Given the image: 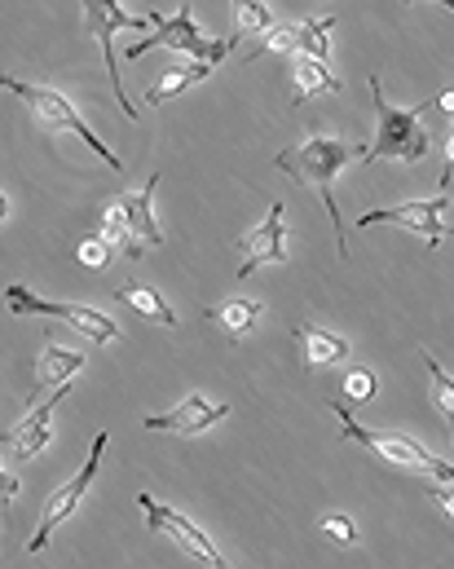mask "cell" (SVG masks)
<instances>
[{
	"instance_id": "6da1fadb",
	"label": "cell",
	"mask_w": 454,
	"mask_h": 569,
	"mask_svg": "<svg viewBox=\"0 0 454 569\" xmlns=\"http://www.w3.org/2000/svg\"><path fill=\"white\" fill-rule=\"evenodd\" d=\"M353 159H366V146L362 142H340V138H304L301 146H287L274 168L296 177L301 186H313L331 212V226H335V243H340V257H349V239H344V226H340V208H335V177L344 163Z\"/></svg>"
},
{
	"instance_id": "7a4b0ae2",
	"label": "cell",
	"mask_w": 454,
	"mask_h": 569,
	"mask_svg": "<svg viewBox=\"0 0 454 569\" xmlns=\"http://www.w3.org/2000/svg\"><path fill=\"white\" fill-rule=\"evenodd\" d=\"M371 98H375V116H380V133H375V146L366 150V163H380V159H397V163H420L433 142L424 133V111L437 107V98L420 102V107H393L384 98V80L371 76Z\"/></svg>"
},
{
	"instance_id": "3957f363",
	"label": "cell",
	"mask_w": 454,
	"mask_h": 569,
	"mask_svg": "<svg viewBox=\"0 0 454 569\" xmlns=\"http://www.w3.org/2000/svg\"><path fill=\"white\" fill-rule=\"evenodd\" d=\"M0 89H4V93H13V98H22V102L31 107V116H36V120H40L49 133H75V138H84V146H89V150H93L102 163H111V168L124 177V159H120L111 146H102V138H98V133L84 124V116H80V111H75V107H71V102H67L58 89H44V84H22V80H13V76H4V80H0Z\"/></svg>"
},
{
	"instance_id": "277c9868",
	"label": "cell",
	"mask_w": 454,
	"mask_h": 569,
	"mask_svg": "<svg viewBox=\"0 0 454 569\" xmlns=\"http://www.w3.org/2000/svg\"><path fill=\"white\" fill-rule=\"evenodd\" d=\"M154 22H159V13H133V9H124L120 0H84V31H89V40L102 49V58H107V76H111V93H115V102H120V111L129 116V120H138V111L129 107V98H124V80H120V62H115V36L120 31H147Z\"/></svg>"
},
{
	"instance_id": "5b68a950",
	"label": "cell",
	"mask_w": 454,
	"mask_h": 569,
	"mask_svg": "<svg viewBox=\"0 0 454 569\" xmlns=\"http://www.w3.org/2000/svg\"><path fill=\"white\" fill-rule=\"evenodd\" d=\"M4 305L13 313H40V318H62L67 327H75L80 336H89L93 345H115L120 340V322H111L102 309H89V305H67V300H44L36 296L31 287L13 283L4 291Z\"/></svg>"
},
{
	"instance_id": "8992f818",
	"label": "cell",
	"mask_w": 454,
	"mask_h": 569,
	"mask_svg": "<svg viewBox=\"0 0 454 569\" xmlns=\"http://www.w3.org/2000/svg\"><path fill=\"white\" fill-rule=\"evenodd\" d=\"M151 49H172V53L194 58V62H221L225 53H234V40H203V31L194 27L190 9H176L172 18H159L154 22V31L129 49V58H142Z\"/></svg>"
},
{
	"instance_id": "52a82bcc",
	"label": "cell",
	"mask_w": 454,
	"mask_h": 569,
	"mask_svg": "<svg viewBox=\"0 0 454 569\" xmlns=\"http://www.w3.org/2000/svg\"><path fill=\"white\" fill-rule=\"evenodd\" d=\"M107 441H111V432L102 428L98 437H93V450H89V459H84V468L67 481V486H58L49 499H44V512H40V526H36V535L27 539V552H40L44 543H49V535L80 508V499L89 495V486L98 481V468H102V450H107Z\"/></svg>"
},
{
	"instance_id": "ba28073f",
	"label": "cell",
	"mask_w": 454,
	"mask_h": 569,
	"mask_svg": "<svg viewBox=\"0 0 454 569\" xmlns=\"http://www.w3.org/2000/svg\"><path fill=\"white\" fill-rule=\"evenodd\" d=\"M331 416L340 420V432H344V441H357V446H366V450H375L380 459H389V463H402V468H415V472H437V455H428L415 437H402V432H375V428H362L353 416H349V407L344 402H331Z\"/></svg>"
},
{
	"instance_id": "9c48e42d",
	"label": "cell",
	"mask_w": 454,
	"mask_h": 569,
	"mask_svg": "<svg viewBox=\"0 0 454 569\" xmlns=\"http://www.w3.org/2000/svg\"><path fill=\"white\" fill-rule=\"evenodd\" d=\"M446 212V190H437V199H406V203H393V208H371L357 217V230H371V226H402V230H415L424 234L433 248L442 239H454V230L442 221Z\"/></svg>"
},
{
	"instance_id": "30bf717a",
	"label": "cell",
	"mask_w": 454,
	"mask_h": 569,
	"mask_svg": "<svg viewBox=\"0 0 454 569\" xmlns=\"http://www.w3.org/2000/svg\"><path fill=\"white\" fill-rule=\"evenodd\" d=\"M138 508L147 512V521H151L159 535H168L181 552H190L194 561H203L208 569H230V561L216 552V543L185 517V512H176V508H163V503H154L151 495H138Z\"/></svg>"
},
{
	"instance_id": "8fae6325",
	"label": "cell",
	"mask_w": 454,
	"mask_h": 569,
	"mask_svg": "<svg viewBox=\"0 0 454 569\" xmlns=\"http://www.w3.org/2000/svg\"><path fill=\"white\" fill-rule=\"evenodd\" d=\"M234 252H243L239 279H252L261 266H287V261H292V252H287V226H283V203H279V199L270 203L265 221H261L252 234H243V239L234 243Z\"/></svg>"
},
{
	"instance_id": "7c38bea8",
	"label": "cell",
	"mask_w": 454,
	"mask_h": 569,
	"mask_svg": "<svg viewBox=\"0 0 454 569\" xmlns=\"http://www.w3.org/2000/svg\"><path fill=\"white\" fill-rule=\"evenodd\" d=\"M67 393H71L67 385H62V389H53L44 407H31V416H27V420H18V425L0 437L4 459H9V463H27V459H36V455L49 446V437H53V411H58V402H62Z\"/></svg>"
},
{
	"instance_id": "4fadbf2b",
	"label": "cell",
	"mask_w": 454,
	"mask_h": 569,
	"mask_svg": "<svg viewBox=\"0 0 454 569\" xmlns=\"http://www.w3.org/2000/svg\"><path fill=\"white\" fill-rule=\"evenodd\" d=\"M225 416H230V407H221V402H212V398H203V393H190V398L176 402L172 411L147 416V428H151V432H185V437H194V432L212 428L216 420H225Z\"/></svg>"
},
{
	"instance_id": "5bb4252c",
	"label": "cell",
	"mask_w": 454,
	"mask_h": 569,
	"mask_svg": "<svg viewBox=\"0 0 454 569\" xmlns=\"http://www.w3.org/2000/svg\"><path fill=\"white\" fill-rule=\"evenodd\" d=\"M154 186H159V172H154L138 194H120V208L129 212V230H133V243H129L124 257H133V261L147 257V248H163V230H159V221H154V212H151Z\"/></svg>"
},
{
	"instance_id": "9a60e30c",
	"label": "cell",
	"mask_w": 454,
	"mask_h": 569,
	"mask_svg": "<svg viewBox=\"0 0 454 569\" xmlns=\"http://www.w3.org/2000/svg\"><path fill=\"white\" fill-rule=\"evenodd\" d=\"M80 367H84V353H80V349H67V345H58V340H44V349H40V358H36L31 402H36L44 389H62Z\"/></svg>"
},
{
	"instance_id": "2e32d148",
	"label": "cell",
	"mask_w": 454,
	"mask_h": 569,
	"mask_svg": "<svg viewBox=\"0 0 454 569\" xmlns=\"http://www.w3.org/2000/svg\"><path fill=\"white\" fill-rule=\"evenodd\" d=\"M212 76V62H194V58H181V62H172L159 80H154L151 89H147V107H163L168 98H176V93H185V89H194V84H203Z\"/></svg>"
},
{
	"instance_id": "e0dca14e",
	"label": "cell",
	"mask_w": 454,
	"mask_h": 569,
	"mask_svg": "<svg viewBox=\"0 0 454 569\" xmlns=\"http://www.w3.org/2000/svg\"><path fill=\"white\" fill-rule=\"evenodd\" d=\"M292 76H296L292 107H304V102H309V98H317V93H340V89H344V84L331 76V67H326L322 58H309V53H296Z\"/></svg>"
},
{
	"instance_id": "ac0fdd59",
	"label": "cell",
	"mask_w": 454,
	"mask_h": 569,
	"mask_svg": "<svg viewBox=\"0 0 454 569\" xmlns=\"http://www.w3.org/2000/svg\"><path fill=\"white\" fill-rule=\"evenodd\" d=\"M296 340H301V349H304V367H335V362L349 358V340H344V336H331V331H322V327L301 322V327H296Z\"/></svg>"
},
{
	"instance_id": "d6986e66",
	"label": "cell",
	"mask_w": 454,
	"mask_h": 569,
	"mask_svg": "<svg viewBox=\"0 0 454 569\" xmlns=\"http://www.w3.org/2000/svg\"><path fill=\"white\" fill-rule=\"evenodd\" d=\"M115 296H120L124 305H133L142 318H151V322H159V327H168V331H172V327H181V322H176V313H172V305H168L154 287L138 283V279H124V283L115 287Z\"/></svg>"
},
{
	"instance_id": "ffe728a7",
	"label": "cell",
	"mask_w": 454,
	"mask_h": 569,
	"mask_svg": "<svg viewBox=\"0 0 454 569\" xmlns=\"http://www.w3.org/2000/svg\"><path fill=\"white\" fill-rule=\"evenodd\" d=\"M261 313H265V305H261V300H248V296H239V300H225V305L208 309V318H212L230 340H243V336L261 322Z\"/></svg>"
},
{
	"instance_id": "44dd1931",
	"label": "cell",
	"mask_w": 454,
	"mask_h": 569,
	"mask_svg": "<svg viewBox=\"0 0 454 569\" xmlns=\"http://www.w3.org/2000/svg\"><path fill=\"white\" fill-rule=\"evenodd\" d=\"M331 31H335V18H301L296 22V53H309V58L326 62L331 58Z\"/></svg>"
},
{
	"instance_id": "7402d4cb",
	"label": "cell",
	"mask_w": 454,
	"mask_h": 569,
	"mask_svg": "<svg viewBox=\"0 0 454 569\" xmlns=\"http://www.w3.org/2000/svg\"><path fill=\"white\" fill-rule=\"evenodd\" d=\"M265 36V31H274V9L265 4V0H234V31H230V40L239 44L243 36Z\"/></svg>"
},
{
	"instance_id": "603a6c76",
	"label": "cell",
	"mask_w": 454,
	"mask_h": 569,
	"mask_svg": "<svg viewBox=\"0 0 454 569\" xmlns=\"http://www.w3.org/2000/svg\"><path fill=\"white\" fill-rule=\"evenodd\" d=\"M420 358H424L428 380H433V407L446 416V428H451V437H454V376L433 358V353H420Z\"/></svg>"
},
{
	"instance_id": "cb8c5ba5",
	"label": "cell",
	"mask_w": 454,
	"mask_h": 569,
	"mask_svg": "<svg viewBox=\"0 0 454 569\" xmlns=\"http://www.w3.org/2000/svg\"><path fill=\"white\" fill-rule=\"evenodd\" d=\"M102 239L111 243V248H120V252H129V243H133V230H129V212L120 208V199L102 212Z\"/></svg>"
},
{
	"instance_id": "d4e9b609",
	"label": "cell",
	"mask_w": 454,
	"mask_h": 569,
	"mask_svg": "<svg viewBox=\"0 0 454 569\" xmlns=\"http://www.w3.org/2000/svg\"><path fill=\"white\" fill-rule=\"evenodd\" d=\"M261 53H296V22H287V27H274V31H265L261 49H256V53H248V62H256Z\"/></svg>"
},
{
	"instance_id": "484cf974",
	"label": "cell",
	"mask_w": 454,
	"mask_h": 569,
	"mask_svg": "<svg viewBox=\"0 0 454 569\" xmlns=\"http://www.w3.org/2000/svg\"><path fill=\"white\" fill-rule=\"evenodd\" d=\"M322 535H326L331 543H340V548H353V543H357V526H353V517H344V512H331V517L322 521Z\"/></svg>"
},
{
	"instance_id": "4316f807",
	"label": "cell",
	"mask_w": 454,
	"mask_h": 569,
	"mask_svg": "<svg viewBox=\"0 0 454 569\" xmlns=\"http://www.w3.org/2000/svg\"><path fill=\"white\" fill-rule=\"evenodd\" d=\"M375 389H380L375 371H349V380H344V393H349L353 402H371V398H375Z\"/></svg>"
},
{
	"instance_id": "83f0119b",
	"label": "cell",
	"mask_w": 454,
	"mask_h": 569,
	"mask_svg": "<svg viewBox=\"0 0 454 569\" xmlns=\"http://www.w3.org/2000/svg\"><path fill=\"white\" fill-rule=\"evenodd\" d=\"M75 257H80L84 266H93V270H107V261H111V243H107V239H84V243L75 248Z\"/></svg>"
},
{
	"instance_id": "f1b7e54d",
	"label": "cell",
	"mask_w": 454,
	"mask_h": 569,
	"mask_svg": "<svg viewBox=\"0 0 454 569\" xmlns=\"http://www.w3.org/2000/svg\"><path fill=\"white\" fill-rule=\"evenodd\" d=\"M428 499H433V503H437V508H442V512H446V517L454 521V486H451V481H437V486H428Z\"/></svg>"
},
{
	"instance_id": "f546056e",
	"label": "cell",
	"mask_w": 454,
	"mask_h": 569,
	"mask_svg": "<svg viewBox=\"0 0 454 569\" xmlns=\"http://www.w3.org/2000/svg\"><path fill=\"white\" fill-rule=\"evenodd\" d=\"M451 181H454V129H451V138H446V172H442L437 190H451Z\"/></svg>"
},
{
	"instance_id": "4dcf8cb0",
	"label": "cell",
	"mask_w": 454,
	"mask_h": 569,
	"mask_svg": "<svg viewBox=\"0 0 454 569\" xmlns=\"http://www.w3.org/2000/svg\"><path fill=\"white\" fill-rule=\"evenodd\" d=\"M437 111H442V116H451V120H454V89H446V93L437 98Z\"/></svg>"
},
{
	"instance_id": "1f68e13d",
	"label": "cell",
	"mask_w": 454,
	"mask_h": 569,
	"mask_svg": "<svg viewBox=\"0 0 454 569\" xmlns=\"http://www.w3.org/2000/svg\"><path fill=\"white\" fill-rule=\"evenodd\" d=\"M13 499H18V477L4 472V503H13Z\"/></svg>"
}]
</instances>
